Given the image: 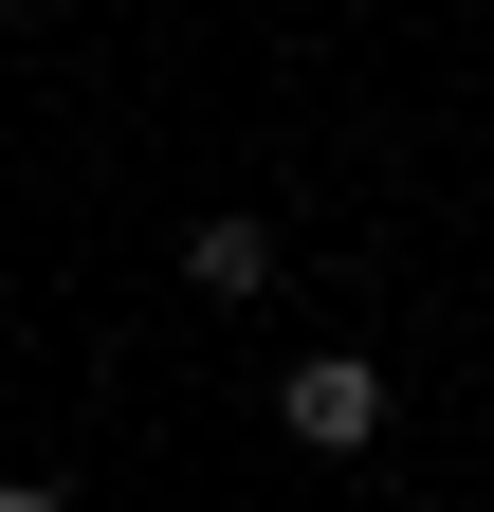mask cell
<instances>
[{
	"instance_id": "obj_1",
	"label": "cell",
	"mask_w": 494,
	"mask_h": 512,
	"mask_svg": "<svg viewBox=\"0 0 494 512\" xmlns=\"http://www.w3.org/2000/svg\"><path fill=\"white\" fill-rule=\"evenodd\" d=\"M275 439L293 458H366V439H385V366H348V348H312L275 384Z\"/></svg>"
},
{
	"instance_id": "obj_2",
	"label": "cell",
	"mask_w": 494,
	"mask_h": 512,
	"mask_svg": "<svg viewBox=\"0 0 494 512\" xmlns=\"http://www.w3.org/2000/svg\"><path fill=\"white\" fill-rule=\"evenodd\" d=\"M275 275H293V238H275V220H238V202H220V220H183V293H220V311H257Z\"/></svg>"
}]
</instances>
